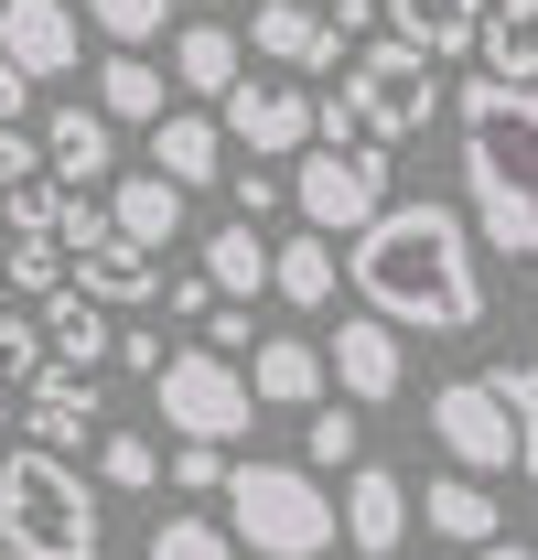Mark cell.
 <instances>
[{
	"label": "cell",
	"instance_id": "f6af8a7d",
	"mask_svg": "<svg viewBox=\"0 0 538 560\" xmlns=\"http://www.w3.org/2000/svg\"><path fill=\"white\" fill-rule=\"evenodd\" d=\"M0 291H11V280H0Z\"/></svg>",
	"mask_w": 538,
	"mask_h": 560
},
{
	"label": "cell",
	"instance_id": "ee69618b",
	"mask_svg": "<svg viewBox=\"0 0 538 560\" xmlns=\"http://www.w3.org/2000/svg\"><path fill=\"white\" fill-rule=\"evenodd\" d=\"M204 11H226V0H204Z\"/></svg>",
	"mask_w": 538,
	"mask_h": 560
},
{
	"label": "cell",
	"instance_id": "603a6c76",
	"mask_svg": "<svg viewBox=\"0 0 538 560\" xmlns=\"http://www.w3.org/2000/svg\"><path fill=\"white\" fill-rule=\"evenodd\" d=\"M97 108H108L119 130H151V119L173 108V75L151 66V44H108V66H97Z\"/></svg>",
	"mask_w": 538,
	"mask_h": 560
},
{
	"label": "cell",
	"instance_id": "ffe728a7",
	"mask_svg": "<svg viewBox=\"0 0 538 560\" xmlns=\"http://www.w3.org/2000/svg\"><path fill=\"white\" fill-rule=\"evenodd\" d=\"M184 195L195 184H173L162 162L151 173H108V215H119V237H140V248H173L184 237Z\"/></svg>",
	"mask_w": 538,
	"mask_h": 560
},
{
	"label": "cell",
	"instance_id": "5bb4252c",
	"mask_svg": "<svg viewBox=\"0 0 538 560\" xmlns=\"http://www.w3.org/2000/svg\"><path fill=\"white\" fill-rule=\"evenodd\" d=\"M44 151H55V184H75V195H97V184L119 173V119H108L97 97H66V108L44 119Z\"/></svg>",
	"mask_w": 538,
	"mask_h": 560
},
{
	"label": "cell",
	"instance_id": "cb8c5ba5",
	"mask_svg": "<svg viewBox=\"0 0 538 560\" xmlns=\"http://www.w3.org/2000/svg\"><path fill=\"white\" fill-rule=\"evenodd\" d=\"M484 11H495V0H388V33H409L420 55H442V66H453V55L484 44Z\"/></svg>",
	"mask_w": 538,
	"mask_h": 560
},
{
	"label": "cell",
	"instance_id": "8992f818",
	"mask_svg": "<svg viewBox=\"0 0 538 560\" xmlns=\"http://www.w3.org/2000/svg\"><path fill=\"white\" fill-rule=\"evenodd\" d=\"M151 410L173 420V442H248L269 399H259V377H248L226 346H184V355H162Z\"/></svg>",
	"mask_w": 538,
	"mask_h": 560
},
{
	"label": "cell",
	"instance_id": "7a4b0ae2",
	"mask_svg": "<svg viewBox=\"0 0 538 560\" xmlns=\"http://www.w3.org/2000/svg\"><path fill=\"white\" fill-rule=\"evenodd\" d=\"M453 130H464V206L484 226V248L538 259V86H517V75H464Z\"/></svg>",
	"mask_w": 538,
	"mask_h": 560
},
{
	"label": "cell",
	"instance_id": "60d3db41",
	"mask_svg": "<svg viewBox=\"0 0 538 560\" xmlns=\"http://www.w3.org/2000/svg\"><path fill=\"white\" fill-rule=\"evenodd\" d=\"M119 366L130 377H162V335H119Z\"/></svg>",
	"mask_w": 538,
	"mask_h": 560
},
{
	"label": "cell",
	"instance_id": "5b68a950",
	"mask_svg": "<svg viewBox=\"0 0 538 560\" xmlns=\"http://www.w3.org/2000/svg\"><path fill=\"white\" fill-rule=\"evenodd\" d=\"M226 528H237V550L248 560H324L344 539V506L324 495L313 464H237L226 475Z\"/></svg>",
	"mask_w": 538,
	"mask_h": 560
},
{
	"label": "cell",
	"instance_id": "ac0fdd59",
	"mask_svg": "<svg viewBox=\"0 0 538 560\" xmlns=\"http://www.w3.org/2000/svg\"><path fill=\"white\" fill-rule=\"evenodd\" d=\"M399 539H409V486L388 475V464H355V475H344V550L388 560Z\"/></svg>",
	"mask_w": 538,
	"mask_h": 560
},
{
	"label": "cell",
	"instance_id": "4dcf8cb0",
	"mask_svg": "<svg viewBox=\"0 0 538 560\" xmlns=\"http://www.w3.org/2000/svg\"><path fill=\"white\" fill-rule=\"evenodd\" d=\"M151 560H237V528H226V517H195V506H173V517L151 528Z\"/></svg>",
	"mask_w": 538,
	"mask_h": 560
},
{
	"label": "cell",
	"instance_id": "ab89813d",
	"mask_svg": "<svg viewBox=\"0 0 538 560\" xmlns=\"http://www.w3.org/2000/svg\"><path fill=\"white\" fill-rule=\"evenodd\" d=\"M313 11H324V22H335V33H366V22H377V11H388V0H313Z\"/></svg>",
	"mask_w": 538,
	"mask_h": 560
},
{
	"label": "cell",
	"instance_id": "d4e9b609",
	"mask_svg": "<svg viewBox=\"0 0 538 560\" xmlns=\"http://www.w3.org/2000/svg\"><path fill=\"white\" fill-rule=\"evenodd\" d=\"M204 270H215L226 302H259L269 280H280V248L259 237V215H237V226H215V237H204Z\"/></svg>",
	"mask_w": 538,
	"mask_h": 560
},
{
	"label": "cell",
	"instance_id": "f35d334b",
	"mask_svg": "<svg viewBox=\"0 0 538 560\" xmlns=\"http://www.w3.org/2000/svg\"><path fill=\"white\" fill-rule=\"evenodd\" d=\"M204 346H226V355H248V346H259V335H248V313H237V302H226V313H204Z\"/></svg>",
	"mask_w": 538,
	"mask_h": 560
},
{
	"label": "cell",
	"instance_id": "4316f807",
	"mask_svg": "<svg viewBox=\"0 0 538 560\" xmlns=\"http://www.w3.org/2000/svg\"><path fill=\"white\" fill-rule=\"evenodd\" d=\"M302 464H313V475H335V464L355 475V464H366V420H355V399H344V410H335V399L302 410Z\"/></svg>",
	"mask_w": 538,
	"mask_h": 560
},
{
	"label": "cell",
	"instance_id": "44dd1931",
	"mask_svg": "<svg viewBox=\"0 0 538 560\" xmlns=\"http://www.w3.org/2000/svg\"><path fill=\"white\" fill-rule=\"evenodd\" d=\"M75 280L108 302V313H130V302H162V248H140V237H97V248H75Z\"/></svg>",
	"mask_w": 538,
	"mask_h": 560
},
{
	"label": "cell",
	"instance_id": "9c48e42d",
	"mask_svg": "<svg viewBox=\"0 0 538 560\" xmlns=\"http://www.w3.org/2000/svg\"><path fill=\"white\" fill-rule=\"evenodd\" d=\"M215 119H226V140L248 162H302L324 140V97H302L291 75H248L237 97H215Z\"/></svg>",
	"mask_w": 538,
	"mask_h": 560
},
{
	"label": "cell",
	"instance_id": "7bdbcfd3",
	"mask_svg": "<svg viewBox=\"0 0 538 560\" xmlns=\"http://www.w3.org/2000/svg\"><path fill=\"white\" fill-rule=\"evenodd\" d=\"M0 431H11V377H0Z\"/></svg>",
	"mask_w": 538,
	"mask_h": 560
},
{
	"label": "cell",
	"instance_id": "bcb514c9",
	"mask_svg": "<svg viewBox=\"0 0 538 560\" xmlns=\"http://www.w3.org/2000/svg\"><path fill=\"white\" fill-rule=\"evenodd\" d=\"M140 560H151V550H140Z\"/></svg>",
	"mask_w": 538,
	"mask_h": 560
},
{
	"label": "cell",
	"instance_id": "d6a6232c",
	"mask_svg": "<svg viewBox=\"0 0 538 560\" xmlns=\"http://www.w3.org/2000/svg\"><path fill=\"white\" fill-rule=\"evenodd\" d=\"M86 22H97L108 44H162V22H173V0H86Z\"/></svg>",
	"mask_w": 538,
	"mask_h": 560
},
{
	"label": "cell",
	"instance_id": "3957f363",
	"mask_svg": "<svg viewBox=\"0 0 538 560\" xmlns=\"http://www.w3.org/2000/svg\"><path fill=\"white\" fill-rule=\"evenodd\" d=\"M97 550H108V517H97V486L75 475V453L55 442L0 453V560H97Z\"/></svg>",
	"mask_w": 538,
	"mask_h": 560
},
{
	"label": "cell",
	"instance_id": "836d02e7",
	"mask_svg": "<svg viewBox=\"0 0 538 560\" xmlns=\"http://www.w3.org/2000/svg\"><path fill=\"white\" fill-rule=\"evenodd\" d=\"M226 475H237L226 442H173V486H184V495H226Z\"/></svg>",
	"mask_w": 538,
	"mask_h": 560
},
{
	"label": "cell",
	"instance_id": "e575fe53",
	"mask_svg": "<svg viewBox=\"0 0 538 560\" xmlns=\"http://www.w3.org/2000/svg\"><path fill=\"white\" fill-rule=\"evenodd\" d=\"M226 195H237V215H269V206H291V173H269V162H248V151H237Z\"/></svg>",
	"mask_w": 538,
	"mask_h": 560
},
{
	"label": "cell",
	"instance_id": "f546056e",
	"mask_svg": "<svg viewBox=\"0 0 538 560\" xmlns=\"http://www.w3.org/2000/svg\"><path fill=\"white\" fill-rule=\"evenodd\" d=\"M66 270H75V248H66V237H11V248H0V280H11L22 302L66 291Z\"/></svg>",
	"mask_w": 538,
	"mask_h": 560
},
{
	"label": "cell",
	"instance_id": "74e56055",
	"mask_svg": "<svg viewBox=\"0 0 538 560\" xmlns=\"http://www.w3.org/2000/svg\"><path fill=\"white\" fill-rule=\"evenodd\" d=\"M162 302H173V313H184V324H204V313H215V270H195V280H173V291H162Z\"/></svg>",
	"mask_w": 538,
	"mask_h": 560
},
{
	"label": "cell",
	"instance_id": "7402d4cb",
	"mask_svg": "<svg viewBox=\"0 0 538 560\" xmlns=\"http://www.w3.org/2000/svg\"><path fill=\"white\" fill-rule=\"evenodd\" d=\"M173 86H184V97H237V86H248V44H237L226 22H184V33H173Z\"/></svg>",
	"mask_w": 538,
	"mask_h": 560
},
{
	"label": "cell",
	"instance_id": "484cf974",
	"mask_svg": "<svg viewBox=\"0 0 538 560\" xmlns=\"http://www.w3.org/2000/svg\"><path fill=\"white\" fill-rule=\"evenodd\" d=\"M269 291H280L291 313H324V302H335V237H324V226H291V237H280V280H269Z\"/></svg>",
	"mask_w": 538,
	"mask_h": 560
},
{
	"label": "cell",
	"instance_id": "8d00e7d4",
	"mask_svg": "<svg viewBox=\"0 0 538 560\" xmlns=\"http://www.w3.org/2000/svg\"><path fill=\"white\" fill-rule=\"evenodd\" d=\"M33 86H44V75H22L11 55H0V130H22V108H33Z\"/></svg>",
	"mask_w": 538,
	"mask_h": 560
},
{
	"label": "cell",
	"instance_id": "83f0119b",
	"mask_svg": "<svg viewBox=\"0 0 538 560\" xmlns=\"http://www.w3.org/2000/svg\"><path fill=\"white\" fill-rule=\"evenodd\" d=\"M162 475H173V464H162L151 431H97V486H108V495H151Z\"/></svg>",
	"mask_w": 538,
	"mask_h": 560
},
{
	"label": "cell",
	"instance_id": "8fae6325",
	"mask_svg": "<svg viewBox=\"0 0 538 560\" xmlns=\"http://www.w3.org/2000/svg\"><path fill=\"white\" fill-rule=\"evenodd\" d=\"M86 11L75 0H0V55L22 75H75V55H86Z\"/></svg>",
	"mask_w": 538,
	"mask_h": 560
},
{
	"label": "cell",
	"instance_id": "d590c367",
	"mask_svg": "<svg viewBox=\"0 0 538 560\" xmlns=\"http://www.w3.org/2000/svg\"><path fill=\"white\" fill-rule=\"evenodd\" d=\"M33 173H55V151H44V140H22V130H0V195H11V184H33Z\"/></svg>",
	"mask_w": 538,
	"mask_h": 560
},
{
	"label": "cell",
	"instance_id": "30bf717a",
	"mask_svg": "<svg viewBox=\"0 0 538 560\" xmlns=\"http://www.w3.org/2000/svg\"><path fill=\"white\" fill-rule=\"evenodd\" d=\"M248 55H269V66H291V75H344L355 33H335L313 0H248Z\"/></svg>",
	"mask_w": 538,
	"mask_h": 560
},
{
	"label": "cell",
	"instance_id": "52a82bcc",
	"mask_svg": "<svg viewBox=\"0 0 538 560\" xmlns=\"http://www.w3.org/2000/svg\"><path fill=\"white\" fill-rule=\"evenodd\" d=\"M291 206H302V226H324V237L377 226L388 215V140H313L291 162Z\"/></svg>",
	"mask_w": 538,
	"mask_h": 560
},
{
	"label": "cell",
	"instance_id": "4fadbf2b",
	"mask_svg": "<svg viewBox=\"0 0 538 560\" xmlns=\"http://www.w3.org/2000/svg\"><path fill=\"white\" fill-rule=\"evenodd\" d=\"M22 431H33V442H55V453H97V431H108L97 377H86V366H44V377L22 388Z\"/></svg>",
	"mask_w": 538,
	"mask_h": 560
},
{
	"label": "cell",
	"instance_id": "2e32d148",
	"mask_svg": "<svg viewBox=\"0 0 538 560\" xmlns=\"http://www.w3.org/2000/svg\"><path fill=\"white\" fill-rule=\"evenodd\" d=\"M248 377H259L269 410H324V388H335V355L313 346V335H259V346H248Z\"/></svg>",
	"mask_w": 538,
	"mask_h": 560
},
{
	"label": "cell",
	"instance_id": "d6986e66",
	"mask_svg": "<svg viewBox=\"0 0 538 560\" xmlns=\"http://www.w3.org/2000/svg\"><path fill=\"white\" fill-rule=\"evenodd\" d=\"M44 346H55V366H108L119 355V324H108V302L86 291V280H66V291H44Z\"/></svg>",
	"mask_w": 538,
	"mask_h": 560
},
{
	"label": "cell",
	"instance_id": "b9f144b4",
	"mask_svg": "<svg viewBox=\"0 0 538 560\" xmlns=\"http://www.w3.org/2000/svg\"><path fill=\"white\" fill-rule=\"evenodd\" d=\"M473 560H538V550H517V539H484V550H473Z\"/></svg>",
	"mask_w": 538,
	"mask_h": 560
},
{
	"label": "cell",
	"instance_id": "277c9868",
	"mask_svg": "<svg viewBox=\"0 0 538 560\" xmlns=\"http://www.w3.org/2000/svg\"><path fill=\"white\" fill-rule=\"evenodd\" d=\"M431 119H442V55H420L409 33L355 44L324 97V140H420Z\"/></svg>",
	"mask_w": 538,
	"mask_h": 560
},
{
	"label": "cell",
	"instance_id": "7c38bea8",
	"mask_svg": "<svg viewBox=\"0 0 538 560\" xmlns=\"http://www.w3.org/2000/svg\"><path fill=\"white\" fill-rule=\"evenodd\" d=\"M324 355H335V388L355 399V410H388V399H399V377H409L399 324H388V313H344Z\"/></svg>",
	"mask_w": 538,
	"mask_h": 560
},
{
	"label": "cell",
	"instance_id": "9a60e30c",
	"mask_svg": "<svg viewBox=\"0 0 538 560\" xmlns=\"http://www.w3.org/2000/svg\"><path fill=\"white\" fill-rule=\"evenodd\" d=\"M420 528L431 539H453V550H484V539H506V506H495V475H431L420 486Z\"/></svg>",
	"mask_w": 538,
	"mask_h": 560
},
{
	"label": "cell",
	"instance_id": "f1b7e54d",
	"mask_svg": "<svg viewBox=\"0 0 538 560\" xmlns=\"http://www.w3.org/2000/svg\"><path fill=\"white\" fill-rule=\"evenodd\" d=\"M473 55H484V75H517V86H538V22L517 11V0H495V11H484V44H473Z\"/></svg>",
	"mask_w": 538,
	"mask_h": 560
},
{
	"label": "cell",
	"instance_id": "1f68e13d",
	"mask_svg": "<svg viewBox=\"0 0 538 560\" xmlns=\"http://www.w3.org/2000/svg\"><path fill=\"white\" fill-rule=\"evenodd\" d=\"M44 366H55V346H44V313H11V302H0V377H22V388H33Z\"/></svg>",
	"mask_w": 538,
	"mask_h": 560
},
{
	"label": "cell",
	"instance_id": "6da1fadb",
	"mask_svg": "<svg viewBox=\"0 0 538 560\" xmlns=\"http://www.w3.org/2000/svg\"><path fill=\"white\" fill-rule=\"evenodd\" d=\"M484 226L473 206H388L377 226H355L344 248V280L366 313H388L399 335H473L484 324Z\"/></svg>",
	"mask_w": 538,
	"mask_h": 560
},
{
	"label": "cell",
	"instance_id": "e0dca14e",
	"mask_svg": "<svg viewBox=\"0 0 538 560\" xmlns=\"http://www.w3.org/2000/svg\"><path fill=\"white\" fill-rule=\"evenodd\" d=\"M226 151H237V140H226L215 108H162V119H151V162H162L173 184H226V173H237Z\"/></svg>",
	"mask_w": 538,
	"mask_h": 560
},
{
	"label": "cell",
	"instance_id": "ba28073f",
	"mask_svg": "<svg viewBox=\"0 0 538 560\" xmlns=\"http://www.w3.org/2000/svg\"><path fill=\"white\" fill-rule=\"evenodd\" d=\"M431 442L464 464V475H528V420L495 377H442L431 388Z\"/></svg>",
	"mask_w": 538,
	"mask_h": 560
}]
</instances>
